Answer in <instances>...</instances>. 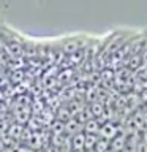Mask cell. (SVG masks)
I'll use <instances>...</instances> for the list:
<instances>
[{"instance_id": "277c9868", "label": "cell", "mask_w": 147, "mask_h": 152, "mask_svg": "<svg viewBox=\"0 0 147 152\" xmlns=\"http://www.w3.org/2000/svg\"><path fill=\"white\" fill-rule=\"evenodd\" d=\"M81 48V43L78 38H66L65 41H62V49H63V52H70V54H73V52L79 51Z\"/></svg>"}, {"instance_id": "6da1fadb", "label": "cell", "mask_w": 147, "mask_h": 152, "mask_svg": "<svg viewBox=\"0 0 147 152\" xmlns=\"http://www.w3.org/2000/svg\"><path fill=\"white\" fill-rule=\"evenodd\" d=\"M70 147H71V151L82 152L84 147H85V133L79 132V133H76V135L70 136Z\"/></svg>"}, {"instance_id": "7a4b0ae2", "label": "cell", "mask_w": 147, "mask_h": 152, "mask_svg": "<svg viewBox=\"0 0 147 152\" xmlns=\"http://www.w3.org/2000/svg\"><path fill=\"white\" fill-rule=\"evenodd\" d=\"M82 130H84V127L78 119H70V121L65 122V133L66 135L73 136V135H76V133H79Z\"/></svg>"}, {"instance_id": "52a82bcc", "label": "cell", "mask_w": 147, "mask_h": 152, "mask_svg": "<svg viewBox=\"0 0 147 152\" xmlns=\"http://www.w3.org/2000/svg\"><path fill=\"white\" fill-rule=\"evenodd\" d=\"M92 113H93V117L101 116V113H103V106H101L100 103H93V104H92Z\"/></svg>"}, {"instance_id": "5b68a950", "label": "cell", "mask_w": 147, "mask_h": 152, "mask_svg": "<svg viewBox=\"0 0 147 152\" xmlns=\"http://www.w3.org/2000/svg\"><path fill=\"white\" fill-rule=\"evenodd\" d=\"M100 128H101V125H100L98 119H95V117L84 122V133H87V135H98Z\"/></svg>"}, {"instance_id": "8992f818", "label": "cell", "mask_w": 147, "mask_h": 152, "mask_svg": "<svg viewBox=\"0 0 147 152\" xmlns=\"http://www.w3.org/2000/svg\"><path fill=\"white\" fill-rule=\"evenodd\" d=\"M108 147H109V141L108 140H103V138H98L93 152H108Z\"/></svg>"}, {"instance_id": "3957f363", "label": "cell", "mask_w": 147, "mask_h": 152, "mask_svg": "<svg viewBox=\"0 0 147 152\" xmlns=\"http://www.w3.org/2000/svg\"><path fill=\"white\" fill-rule=\"evenodd\" d=\"M116 135H117V127H114L112 124H104V125H101L100 133H98L100 138L108 140V141H111L112 138H116Z\"/></svg>"}]
</instances>
